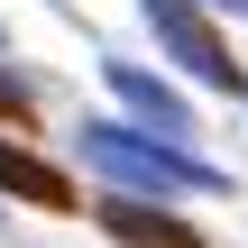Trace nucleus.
<instances>
[{
	"instance_id": "obj_1",
	"label": "nucleus",
	"mask_w": 248,
	"mask_h": 248,
	"mask_svg": "<svg viewBox=\"0 0 248 248\" xmlns=\"http://www.w3.org/2000/svg\"><path fill=\"white\" fill-rule=\"evenodd\" d=\"M83 166L92 175H110L120 193H230V175L221 166H202L184 138H166V129H129V120H83Z\"/></svg>"
},
{
	"instance_id": "obj_2",
	"label": "nucleus",
	"mask_w": 248,
	"mask_h": 248,
	"mask_svg": "<svg viewBox=\"0 0 248 248\" xmlns=\"http://www.w3.org/2000/svg\"><path fill=\"white\" fill-rule=\"evenodd\" d=\"M138 18L156 28V46L193 74V83H212V92H239V55H230V37L193 9V0H138Z\"/></svg>"
},
{
	"instance_id": "obj_3",
	"label": "nucleus",
	"mask_w": 248,
	"mask_h": 248,
	"mask_svg": "<svg viewBox=\"0 0 248 248\" xmlns=\"http://www.w3.org/2000/svg\"><path fill=\"white\" fill-rule=\"evenodd\" d=\"M92 221H101L120 248H202V230H193V221H175L156 193H101V202H92Z\"/></svg>"
},
{
	"instance_id": "obj_4",
	"label": "nucleus",
	"mask_w": 248,
	"mask_h": 248,
	"mask_svg": "<svg viewBox=\"0 0 248 248\" xmlns=\"http://www.w3.org/2000/svg\"><path fill=\"white\" fill-rule=\"evenodd\" d=\"M110 74V92L138 110V129H166V138H193V101L175 92V83H156L147 64H101Z\"/></svg>"
},
{
	"instance_id": "obj_5",
	"label": "nucleus",
	"mask_w": 248,
	"mask_h": 248,
	"mask_svg": "<svg viewBox=\"0 0 248 248\" xmlns=\"http://www.w3.org/2000/svg\"><path fill=\"white\" fill-rule=\"evenodd\" d=\"M0 193H18V202H37V212H74V175L46 166L37 147H18V138H0Z\"/></svg>"
},
{
	"instance_id": "obj_6",
	"label": "nucleus",
	"mask_w": 248,
	"mask_h": 248,
	"mask_svg": "<svg viewBox=\"0 0 248 248\" xmlns=\"http://www.w3.org/2000/svg\"><path fill=\"white\" fill-rule=\"evenodd\" d=\"M0 120H9V129H28V120H37V101H28V83H18L9 64H0Z\"/></svg>"
},
{
	"instance_id": "obj_7",
	"label": "nucleus",
	"mask_w": 248,
	"mask_h": 248,
	"mask_svg": "<svg viewBox=\"0 0 248 248\" xmlns=\"http://www.w3.org/2000/svg\"><path fill=\"white\" fill-rule=\"evenodd\" d=\"M230 9H248V0H230Z\"/></svg>"
}]
</instances>
